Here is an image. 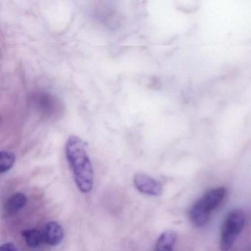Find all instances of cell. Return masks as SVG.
I'll return each mask as SVG.
<instances>
[{
    "instance_id": "1",
    "label": "cell",
    "mask_w": 251,
    "mask_h": 251,
    "mask_svg": "<svg viewBox=\"0 0 251 251\" xmlns=\"http://www.w3.org/2000/svg\"><path fill=\"white\" fill-rule=\"evenodd\" d=\"M65 153L77 188L82 193H89L93 188L94 171L86 145L78 136H70Z\"/></svg>"
},
{
    "instance_id": "2",
    "label": "cell",
    "mask_w": 251,
    "mask_h": 251,
    "mask_svg": "<svg viewBox=\"0 0 251 251\" xmlns=\"http://www.w3.org/2000/svg\"><path fill=\"white\" fill-rule=\"evenodd\" d=\"M224 187L211 189L192 205L189 212L192 223L197 227H202L208 223L211 211H214L226 196Z\"/></svg>"
},
{
    "instance_id": "3",
    "label": "cell",
    "mask_w": 251,
    "mask_h": 251,
    "mask_svg": "<svg viewBox=\"0 0 251 251\" xmlns=\"http://www.w3.org/2000/svg\"><path fill=\"white\" fill-rule=\"evenodd\" d=\"M245 223V214L242 210H233L227 214L220 235L221 251H228L232 248L236 238L243 230Z\"/></svg>"
},
{
    "instance_id": "4",
    "label": "cell",
    "mask_w": 251,
    "mask_h": 251,
    "mask_svg": "<svg viewBox=\"0 0 251 251\" xmlns=\"http://www.w3.org/2000/svg\"><path fill=\"white\" fill-rule=\"evenodd\" d=\"M135 187L141 193L151 196H160L163 192L161 182L145 173H138L133 177Z\"/></svg>"
},
{
    "instance_id": "5",
    "label": "cell",
    "mask_w": 251,
    "mask_h": 251,
    "mask_svg": "<svg viewBox=\"0 0 251 251\" xmlns=\"http://www.w3.org/2000/svg\"><path fill=\"white\" fill-rule=\"evenodd\" d=\"M64 236L62 226L55 221L47 223L44 231L45 242L50 246H58L61 243Z\"/></svg>"
},
{
    "instance_id": "6",
    "label": "cell",
    "mask_w": 251,
    "mask_h": 251,
    "mask_svg": "<svg viewBox=\"0 0 251 251\" xmlns=\"http://www.w3.org/2000/svg\"><path fill=\"white\" fill-rule=\"evenodd\" d=\"M27 202L25 195L21 192L11 195L5 202V211L8 215L14 216L19 212Z\"/></svg>"
},
{
    "instance_id": "7",
    "label": "cell",
    "mask_w": 251,
    "mask_h": 251,
    "mask_svg": "<svg viewBox=\"0 0 251 251\" xmlns=\"http://www.w3.org/2000/svg\"><path fill=\"white\" fill-rule=\"evenodd\" d=\"M177 233L173 230H166L158 237L155 251H174Z\"/></svg>"
},
{
    "instance_id": "8",
    "label": "cell",
    "mask_w": 251,
    "mask_h": 251,
    "mask_svg": "<svg viewBox=\"0 0 251 251\" xmlns=\"http://www.w3.org/2000/svg\"><path fill=\"white\" fill-rule=\"evenodd\" d=\"M16 162V155L9 151H1L0 152V173L9 171Z\"/></svg>"
},
{
    "instance_id": "9",
    "label": "cell",
    "mask_w": 251,
    "mask_h": 251,
    "mask_svg": "<svg viewBox=\"0 0 251 251\" xmlns=\"http://www.w3.org/2000/svg\"><path fill=\"white\" fill-rule=\"evenodd\" d=\"M23 236L26 243L30 248H36L40 245L42 242V235L36 229H27L23 230Z\"/></svg>"
},
{
    "instance_id": "10",
    "label": "cell",
    "mask_w": 251,
    "mask_h": 251,
    "mask_svg": "<svg viewBox=\"0 0 251 251\" xmlns=\"http://www.w3.org/2000/svg\"><path fill=\"white\" fill-rule=\"evenodd\" d=\"M0 251H17V247L11 242L3 244L0 248Z\"/></svg>"
}]
</instances>
